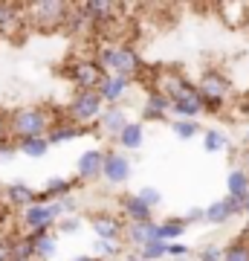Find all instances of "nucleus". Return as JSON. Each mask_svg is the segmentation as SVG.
<instances>
[{"label": "nucleus", "mask_w": 249, "mask_h": 261, "mask_svg": "<svg viewBox=\"0 0 249 261\" xmlns=\"http://www.w3.org/2000/svg\"><path fill=\"white\" fill-rule=\"evenodd\" d=\"M96 61L107 75H122V79H136L142 73V56L130 44H102L96 49Z\"/></svg>", "instance_id": "nucleus-1"}, {"label": "nucleus", "mask_w": 249, "mask_h": 261, "mask_svg": "<svg viewBox=\"0 0 249 261\" xmlns=\"http://www.w3.org/2000/svg\"><path fill=\"white\" fill-rule=\"evenodd\" d=\"M56 116L49 108H41V105H26V108H18V111L9 113V130L12 140H32V137H46L49 128L56 125Z\"/></svg>", "instance_id": "nucleus-2"}, {"label": "nucleus", "mask_w": 249, "mask_h": 261, "mask_svg": "<svg viewBox=\"0 0 249 261\" xmlns=\"http://www.w3.org/2000/svg\"><path fill=\"white\" fill-rule=\"evenodd\" d=\"M104 99L99 96V90H75L73 99L67 102V119L73 122V125H78V128L90 130L96 128V122H99V116L104 113Z\"/></svg>", "instance_id": "nucleus-3"}, {"label": "nucleus", "mask_w": 249, "mask_h": 261, "mask_svg": "<svg viewBox=\"0 0 249 261\" xmlns=\"http://www.w3.org/2000/svg\"><path fill=\"white\" fill-rule=\"evenodd\" d=\"M23 15H26V23L32 29L56 32V29H64L67 15H70V3H61V0H38V3H26L23 6Z\"/></svg>", "instance_id": "nucleus-4"}, {"label": "nucleus", "mask_w": 249, "mask_h": 261, "mask_svg": "<svg viewBox=\"0 0 249 261\" xmlns=\"http://www.w3.org/2000/svg\"><path fill=\"white\" fill-rule=\"evenodd\" d=\"M104 75L107 73L99 67L96 56H78V58H70L64 64V79L73 84L75 90H99Z\"/></svg>", "instance_id": "nucleus-5"}, {"label": "nucleus", "mask_w": 249, "mask_h": 261, "mask_svg": "<svg viewBox=\"0 0 249 261\" xmlns=\"http://www.w3.org/2000/svg\"><path fill=\"white\" fill-rule=\"evenodd\" d=\"M64 218L61 203L58 200H38V203L26 206L20 212V224L26 226V232H49L52 226H58V221Z\"/></svg>", "instance_id": "nucleus-6"}, {"label": "nucleus", "mask_w": 249, "mask_h": 261, "mask_svg": "<svg viewBox=\"0 0 249 261\" xmlns=\"http://www.w3.org/2000/svg\"><path fill=\"white\" fill-rule=\"evenodd\" d=\"M197 90H200V99H203V108L209 113H217L226 105V99L232 96V82L220 70H206L197 82Z\"/></svg>", "instance_id": "nucleus-7"}, {"label": "nucleus", "mask_w": 249, "mask_h": 261, "mask_svg": "<svg viewBox=\"0 0 249 261\" xmlns=\"http://www.w3.org/2000/svg\"><path fill=\"white\" fill-rule=\"evenodd\" d=\"M87 224H90L93 235L99 241H122L125 238V218L110 209H96V212L87 215Z\"/></svg>", "instance_id": "nucleus-8"}, {"label": "nucleus", "mask_w": 249, "mask_h": 261, "mask_svg": "<svg viewBox=\"0 0 249 261\" xmlns=\"http://www.w3.org/2000/svg\"><path fill=\"white\" fill-rule=\"evenodd\" d=\"M133 174V163L125 151H104V168L102 180L107 186H125Z\"/></svg>", "instance_id": "nucleus-9"}, {"label": "nucleus", "mask_w": 249, "mask_h": 261, "mask_svg": "<svg viewBox=\"0 0 249 261\" xmlns=\"http://www.w3.org/2000/svg\"><path fill=\"white\" fill-rule=\"evenodd\" d=\"M102 168H104L102 148L84 151L81 157H78V163H75V180L78 183H96V180H102Z\"/></svg>", "instance_id": "nucleus-10"}, {"label": "nucleus", "mask_w": 249, "mask_h": 261, "mask_svg": "<svg viewBox=\"0 0 249 261\" xmlns=\"http://www.w3.org/2000/svg\"><path fill=\"white\" fill-rule=\"evenodd\" d=\"M128 122L130 119H128V113L122 111V105H107L93 130H99V134H102V137H107V140H116L122 130L128 128Z\"/></svg>", "instance_id": "nucleus-11"}, {"label": "nucleus", "mask_w": 249, "mask_h": 261, "mask_svg": "<svg viewBox=\"0 0 249 261\" xmlns=\"http://www.w3.org/2000/svg\"><path fill=\"white\" fill-rule=\"evenodd\" d=\"M119 206H122L125 224H154V209H151L139 195H125L119 200Z\"/></svg>", "instance_id": "nucleus-12"}, {"label": "nucleus", "mask_w": 249, "mask_h": 261, "mask_svg": "<svg viewBox=\"0 0 249 261\" xmlns=\"http://www.w3.org/2000/svg\"><path fill=\"white\" fill-rule=\"evenodd\" d=\"M235 215H243V200H235V197H223V200H214V203L206 206V221L209 224H226Z\"/></svg>", "instance_id": "nucleus-13"}, {"label": "nucleus", "mask_w": 249, "mask_h": 261, "mask_svg": "<svg viewBox=\"0 0 249 261\" xmlns=\"http://www.w3.org/2000/svg\"><path fill=\"white\" fill-rule=\"evenodd\" d=\"M23 23H26L23 6H18V3H0V38L18 35V29Z\"/></svg>", "instance_id": "nucleus-14"}, {"label": "nucleus", "mask_w": 249, "mask_h": 261, "mask_svg": "<svg viewBox=\"0 0 249 261\" xmlns=\"http://www.w3.org/2000/svg\"><path fill=\"white\" fill-rule=\"evenodd\" d=\"M3 197H6V203L15 206V209H20V206L26 209V206H32V203H38V200H41V192H38V189H32L29 183H23V180H15V183H9V186H6Z\"/></svg>", "instance_id": "nucleus-15"}, {"label": "nucleus", "mask_w": 249, "mask_h": 261, "mask_svg": "<svg viewBox=\"0 0 249 261\" xmlns=\"http://www.w3.org/2000/svg\"><path fill=\"white\" fill-rule=\"evenodd\" d=\"M168 113H171V102H168V96L159 93V90H148L145 105H142V119L162 122V119H168Z\"/></svg>", "instance_id": "nucleus-16"}, {"label": "nucleus", "mask_w": 249, "mask_h": 261, "mask_svg": "<svg viewBox=\"0 0 249 261\" xmlns=\"http://www.w3.org/2000/svg\"><path fill=\"white\" fill-rule=\"evenodd\" d=\"M130 90V79H122V75H104L102 87H99V96L104 99V105H119Z\"/></svg>", "instance_id": "nucleus-17"}, {"label": "nucleus", "mask_w": 249, "mask_h": 261, "mask_svg": "<svg viewBox=\"0 0 249 261\" xmlns=\"http://www.w3.org/2000/svg\"><path fill=\"white\" fill-rule=\"evenodd\" d=\"M78 180L75 177H49L41 189V200H64V197H73Z\"/></svg>", "instance_id": "nucleus-18"}, {"label": "nucleus", "mask_w": 249, "mask_h": 261, "mask_svg": "<svg viewBox=\"0 0 249 261\" xmlns=\"http://www.w3.org/2000/svg\"><path fill=\"white\" fill-rule=\"evenodd\" d=\"M122 6H116V3H104V0H90V3H84V12L90 15L93 27H110L113 18L119 15Z\"/></svg>", "instance_id": "nucleus-19"}, {"label": "nucleus", "mask_w": 249, "mask_h": 261, "mask_svg": "<svg viewBox=\"0 0 249 261\" xmlns=\"http://www.w3.org/2000/svg\"><path fill=\"white\" fill-rule=\"evenodd\" d=\"M84 134V128H78V125H73V122L67 119V116H61V119L49 128V134H46V142H49V148L52 145H61V142H70V140H78Z\"/></svg>", "instance_id": "nucleus-20"}, {"label": "nucleus", "mask_w": 249, "mask_h": 261, "mask_svg": "<svg viewBox=\"0 0 249 261\" xmlns=\"http://www.w3.org/2000/svg\"><path fill=\"white\" fill-rule=\"evenodd\" d=\"M113 142L119 145V151H139L142 142H145V125L142 122H128V128L122 130Z\"/></svg>", "instance_id": "nucleus-21"}, {"label": "nucleus", "mask_w": 249, "mask_h": 261, "mask_svg": "<svg viewBox=\"0 0 249 261\" xmlns=\"http://www.w3.org/2000/svg\"><path fill=\"white\" fill-rule=\"evenodd\" d=\"M29 238H32V244H35V258L49 261L58 252V235H52V229H49V232H32Z\"/></svg>", "instance_id": "nucleus-22"}, {"label": "nucleus", "mask_w": 249, "mask_h": 261, "mask_svg": "<svg viewBox=\"0 0 249 261\" xmlns=\"http://www.w3.org/2000/svg\"><path fill=\"white\" fill-rule=\"evenodd\" d=\"M226 195L235 200H243L249 195V174L243 168H232L229 177H226Z\"/></svg>", "instance_id": "nucleus-23"}, {"label": "nucleus", "mask_w": 249, "mask_h": 261, "mask_svg": "<svg viewBox=\"0 0 249 261\" xmlns=\"http://www.w3.org/2000/svg\"><path fill=\"white\" fill-rule=\"evenodd\" d=\"M46 151H49L46 137H32V140H20L18 142V154H23V157H29V160H44Z\"/></svg>", "instance_id": "nucleus-24"}, {"label": "nucleus", "mask_w": 249, "mask_h": 261, "mask_svg": "<svg viewBox=\"0 0 249 261\" xmlns=\"http://www.w3.org/2000/svg\"><path fill=\"white\" fill-rule=\"evenodd\" d=\"M148 229H151V224H128L125 226V238H122V244H130L133 250H142L151 238H148Z\"/></svg>", "instance_id": "nucleus-25"}, {"label": "nucleus", "mask_w": 249, "mask_h": 261, "mask_svg": "<svg viewBox=\"0 0 249 261\" xmlns=\"http://www.w3.org/2000/svg\"><path fill=\"white\" fill-rule=\"evenodd\" d=\"M12 261H35V244L26 232L15 235V244H12Z\"/></svg>", "instance_id": "nucleus-26"}, {"label": "nucleus", "mask_w": 249, "mask_h": 261, "mask_svg": "<svg viewBox=\"0 0 249 261\" xmlns=\"http://www.w3.org/2000/svg\"><path fill=\"white\" fill-rule=\"evenodd\" d=\"M171 130H174L177 140H194V137L203 134V128H200L197 119H171Z\"/></svg>", "instance_id": "nucleus-27"}, {"label": "nucleus", "mask_w": 249, "mask_h": 261, "mask_svg": "<svg viewBox=\"0 0 249 261\" xmlns=\"http://www.w3.org/2000/svg\"><path fill=\"white\" fill-rule=\"evenodd\" d=\"M223 261H249V235H240L223 247Z\"/></svg>", "instance_id": "nucleus-28"}, {"label": "nucleus", "mask_w": 249, "mask_h": 261, "mask_svg": "<svg viewBox=\"0 0 249 261\" xmlns=\"http://www.w3.org/2000/svg\"><path fill=\"white\" fill-rule=\"evenodd\" d=\"M203 148L209 151V154L226 151L229 148V137H226L223 130H217V128H209V130H203Z\"/></svg>", "instance_id": "nucleus-29"}, {"label": "nucleus", "mask_w": 249, "mask_h": 261, "mask_svg": "<svg viewBox=\"0 0 249 261\" xmlns=\"http://www.w3.org/2000/svg\"><path fill=\"white\" fill-rule=\"evenodd\" d=\"M122 252H125V244L122 241H99V238H96V244H93V255H96V258L110 261V258H116V255H122Z\"/></svg>", "instance_id": "nucleus-30"}, {"label": "nucleus", "mask_w": 249, "mask_h": 261, "mask_svg": "<svg viewBox=\"0 0 249 261\" xmlns=\"http://www.w3.org/2000/svg\"><path fill=\"white\" fill-rule=\"evenodd\" d=\"M136 255H139L142 261H162V258H168V244L151 241V244H145V247H142Z\"/></svg>", "instance_id": "nucleus-31"}, {"label": "nucleus", "mask_w": 249, "mask_h": 261, "mask_svg": "<svg viewBox=\"0 0 249 261\" xmlns=\"http://www.w3.org/2000/svg\"><path fill=\"white\" fill-rule=\"evenodd\" d=\"M81 218H78V215H64V218H61V221H58V232L61 235H75L78 232V229H81Z\"/></svg>", "instance_id": "nucleus-32"}, {"label": "nucleus", "mask_w": 249, "mask_h": 261, "mask_svg": "<svg viewBox=\"0 0 249 261\" xmlns=\"http://www.w3.org/2000/svg\"><path fill=\"white\" fill-rule=\"evenodd\" d=\"M136 195L142 197V200H145V203L151 206V209H157V206L162 203V192H159L157 186H142V189L136 192Z\"/></svg>", "instance_id": "nucleus-33"}, {"label": "nucleus", "mask_w": 249, "mask_h": 261, "mask_svg": "<svg viewBox=\"0 0 249 261\" xmlns=\"http://www.w3.org/2000/svg\"><path fill=\"white\" fill-rule=\"evenodd\" d=\"M197 261H223V247H217V244L203 247V250L197 252Z\"/></svg>", "instance_id": "nucleus-34"}, {"label": "nucleus", "mask_w": 249, "mask_h": 261, "mask_svg": "<svg viewBox=\"0 0 249 261\" xmlns=\"http://www.w3.org/2000/svg\"><path fill=\"white\" fill-rule=\"evenodd\" d=\"M12 244H15L12 235L0 232V261H12Z\"/></svg>", "instance_id": "nucleus-35"}, {"label": "nucleus", "mask_w": 249, "mask_h": 261, "mask_svg": "<svg viewBox=\"0 0 249 261\" xmlns=\"http://www.w3.org/2000/svg\"><path fill=\"white\" fill-rule=\"evenodd\" d=\"M188 255H191V250L185 244H180V241L168 244V258H188Z\"/></svg>", "instance_id": "nucleus-36"}, {"label": "nucleus", "mask_w": 249, "mask_h": 261, "mask_svg": "<svg viewBox=\"0 0 249 261\" xmlns=\"http://www.w3.org/2000/svg\"><path fill=\"white\" fill-rule=\"evenodd\" d=\"M3 142H12V130H9V113L0 111V145Z\"/></svg>", "instance_id": "nucleus-37"}, {"label": "nucleus", "mask_w": 249, "mask_h": 261, "mask_svg": "<svg viewBox=\"0 0 249 261\" xmlns=\"http://www.w3.org/2000/svg\"><path fill=\"white\" fill-rule=\"evenodd\" d=\"M185 224H197V221H206V209H188V212L183 215Z\"/></svg>", "instance_id": "nucleus-38"}, {"label": "nucleus", "mask_w": 249, "mask_h": 261, "mask_svg": "<svg viewBox=\"0 0 249 261\" xmlns=\"http://www.w3.org/2000/svg\"><path fill=\"white\" fill-rule=\"evenodd\" d=\"M70 261H104V258H96V255L87 252V255H75V258H70Z\"/></svg>", "instance_id": "nucleus-39"}, {"label": "nucleus", "mask_w": 249, "mask_h": 261, "mask_svg": "<svg viewBox=\"0 0 249 261\" xmlns=\"http://www.w3.org/2000/svg\"><path fill=\"white\" fill-rule=\"evenodd\" d=\"M243 215H246V218H249V195L243 197Z\"/></svg>", "instance_id": "nucleus-40"}, {"label": "nucleus", "mask_w": 249, "mask_h": 261, "mask_svg": "<svg viewBox=\"0 0 249 261\" xmlns=\"http://www.w3.org/2000/svg\"><path fill=\"white\" fill-rule=\"evenodd\" d=\"M168 261H191V255H188V258H168Z\"/></svg>", "instance_id": "nucleus-41"}, {"label": "nucleus", "mask_w": 249, "mask_h": 261, "mask_svg": "<svg viewBox=\"0 0 249 261\" xmlns=\"http://www.w3.org/2000/svg\"><path fill=\"white\" fill-rule=\"evenodd\" d=\"M128 261H142V258H139V255H133V258H128Z\"/></svg>", "instance_id": "nucleus-42"}, {"label": "nucleus", "mask_w": 249, "mask_h": 261, "mask_svg": "<svg viewBox=\"0 0 249 261\" xmlns=\"http://www.w3.org/2000/svg\"><path fill=\"white\" fill-rule=\"evenodd\" d=\"M246 145H249V130H246Z\"/></svg>", "instance_id": "nucleus-43"}, {"label": "nucleus", "mask_w": 249, "mask_h": 261, "mask_svg": "<svg viewBox=\"0 0 249 261\" xmlns=\"http://www.w3.org/2000/svg\"><path fill=\"white\" fill-rule=\"evenodd\" d=\"M246 235H249V232H246Z\"/></svg>", "instance_id": "nucleus-44"}]
</instances>
